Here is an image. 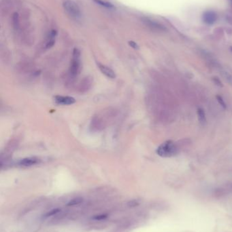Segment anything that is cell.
Segmentation results:
<instances>
[{
  "instance_id": "cell-1",
  "label": "cell",
  "mask_w": 232,
  "mask_h": 232,
  "mask_svg": "<svg viewBox=\"0 0 232 232\" xmlns=\"http://www.w3.org/2000/svg\"><path fill=\"white\" fill-rule=\"evenodd\" d=\"M157 154L163 158L172 157L178 154V148L172 140H167L157 148Z\"/></svg>"
},
{
  "instance_id": "cell-2",
  "label": "cell",
  "mask_w": 232,
  "mask_h": 232,
  "mask_svg": "<svg viewBox=\"0 0 232 232\" xmlns=\"http://www.w3.org/2000/svg\"><path fill=\"white\" fill-rule=\"evenodd\" d=\"M81 71V52L77 48H74L72 53V59L70 67V73L72 77L79 74Z\"/></svg>"
},
{
  "instance_id": "cell-3",
  "label": "cell",
  "mask_w": 232,
  "mask_h": 232,
  "mask_svg": "<svg viewBox=\"0 0 232 232\" xmlns=\"http://www.w3.org/2000/svg\"><path fill=\"white\" fill-rule=\"evenodd\" d=\"M64 9L67 14L74 18H79L81 17V11L79 6L72 0H65L63 3Z\"/></svg>"
},
{
  "instance_id": "cell-4",
  "label": "cell",
  "mask_w": 232,
  "mask_h": 232,
  "mask_svg": "<svg viewBox=\"0 0 232 232\" xmlns=\"http://www.w3.org/2000/svg\"><path fill=\"white\" fill-rule=\"evenodd\" d=\"M55 102L57 105H71L76 102L75 98L71 97H64V96H56L54 98Z\"/></svg>"
},
{
  "instance_id": "cell-5",
  "label": "cell",
  "mask_w": 232,
  "mask_h": 232,
  "mask_svg": "<svg viewBox=\"0 0 232 232\" xmlns=\"http://www.w3.org/2000/svg\"><path fill=\"white\" fill-rule=\"evenodd\" d=\"M40 159L36 158V157H29L25 158L23 159H20L18 162V163L19 166H24V167H29L33 165H36L37 163H39L40 162Z\"/></svg>"
},
{
  "instance_id": "cell-6",
  "label": "cell",
  "mask_w": 232,
  "mask_h": 232,
  "mask_svg": "<svg viewBox=\"0 0 232 232\" xmlns=\"http://www.w3.org/2000/svg\"><path fill=\"white\" fill-rule=\"evenodd\" d=\"M203 21L208 25H212L216 22L217 19L216 14L213 11H206L203 14Z\"/></svg>"
},
{
  "instance_id": "cell-7",
  "label": "cell",
  "mask_w": 232,
  "mask_h": 232,
  "mask_svg": "<svg viewBox=\"0 0 232 232\" xmlns=\"http://www.w3.org/2000/svg\"><path fill=\"white\" fill-rule=\"evenodd\" d=\"M97 66L101 73L105 75L107 78L110 79H115L116 78V74L115 73V71L110 69V67L104 65V64H102L100 63H97Z\"/></svg>"
},
{
  "instance_id": "cell-8",
  "label": "cell",
  "mask_w": 232,
  "mask_h": 232,
  "mask_svg": "<svg viewBox=\"0 0 232 232\" xmlns=\"http://www.w3.org/2000/svg\"><path fill=\"white\" fill-rule=\"evenodd\" d=\"M57 31H55V30H52V31L50 32V34H49V36H48V41L47 43V45H46V48H51L53 45H54L55 44V37L57 36Z\"/></svg>"
},
{
  "instance_id": "cell-9",
  "label": "cell",
  "mask_w": 232,
  "mask_h": 232,
  "mask_svg": "<svg viewBox=\"0 0 232 232\" xmlns=\"http://www.w3.org/2000/svg\"><path fill=\"white\" fill-rule=\"evenodd\" d=\"M197 114H198V118L201 124H204L206 122V116H205V113L202 109H197Z\"/></svg>"
},
{
  "instance_id": "cell-10",
  "label": "cell",
  "mask_w": 232,
  "mask_h": 232,
  "mask_svg": "<svg viewBox=\"0 0 232 232\" xmlns=\"http://www.w3.org/2000/svg\"><path fill=\"white\" fill-rule=\"evenodd\" d=\"M82 201L83 199L81 197H75V198L71 200L69 202L67 203V206H76V205H78L82 203Z\"/></svg>"
},
{
  "instance_id": "cell-11",
  "label": "cell",
  "mask_w": 232,
  "mask_h": 232,
  "mask_svg": "<svg viewBox=\"0 0 232 232\" xmlns=\"http://www.w3.org/2000/svg\"><path fill=\"white\" fill-rule=\"evenodd\" d=\"M93 1L96 3H97V4L100 5L101 6L108 7V8H114V6L110 3L104 2V1H102V0H93Z\"/></svg>"
},
{
  "instance_id": "cell-12",
  "label": "cell",
  "mask_w": 232,
  "mask_h": 232,
  "mask_svg": "<svg viewBox=\"0 0 232 232\" xmlns=\"http://www.w3.org/2000/svg\"><path fill=\"white\" fill-rule=\"evenodd\" d=\"M139 204L140 203H139V201L138 200H130L129 201H128L127 206L129 207H136L137 206H138Z\"/></svg>"
},
{
  "instance_id": "cell-13",
  "label": "cell",
  "mask_w": 232,
  "mask_h": 232,
  "mask_svg": "<svg viewBox=\"0 0 232 232\" xmlns=\"http://www.w3.org/2000/svg\"><path fill=\"white\" fill-rule=\"evenodd\" d=\"M59 211H60L59 209H55V210L49 211L48 213L45 215V217H48V216H51L55 215L56 214H57Z\"/></svg>"
},
{
  "instance_id": "cell-14",
  "label": "cell",
  "mask_w": 232,
  "mask_h": 232,
  "mask_svg": "<svg viewBox=\"0 0 232 232\" xmlns=\"http://www.w3.org/2000/svg\"><path fill=\"white\" fill-rule=\"evenodd\" d=\"M216 98H217V100H218V101H219V104H220V105H221L222 107H223L224 109H226L227 106H226V105H225V102L223 101V98H222L221 97H219V96H217V97H216Z\"/></svg>"
},
{
  "instance_id": "cell-15",
  "label": "cell",
  "mask_w": 232,
  "mask_h": 232,
  "mask_svg": "<svg viewBox=\"0 0 232 232\" xmlns=\"http://www.w3.org/2000/svg\"><path fill=\"white\" fill-rule=\"evenodd\" d=\"M129 45H130V46L132 47L133 48H134V49H138V44H137L136 42H134V41H129Z\"/></svg>"
},
{
  "instance_id": "cell-16",
  "label": "cell",
  "mask_w": 232,
  "mask_h": 232,
  "mask_svg": "<svg viewBox=\"0 0 232 232\" xmlns=\"http://www.w3.org/2000/svg\"><path fill=\"white\" fill-rule=\"evenodd\" d=\"M106 217V215H99V216H97L95 217V219L96 220H101V219H104Z\"/></svg>"
},
{
  "instance_id": "cell-17",
  "label": "cell",
  "mask_w": 232,
  "mask_h": 232,
  "mask_svg": "<svg viewBox=\"0 0 232 232\" xmlns=\"http://www.w3.org/2000/svg\"><path fill=\"white\" fill-rule=\"evenodd\" d=\"M215 83H216V84H218V85H219V86H220V85H221V82H220L219 80V79H218V78H215Z\"/></svg>"
}]
</instances>
